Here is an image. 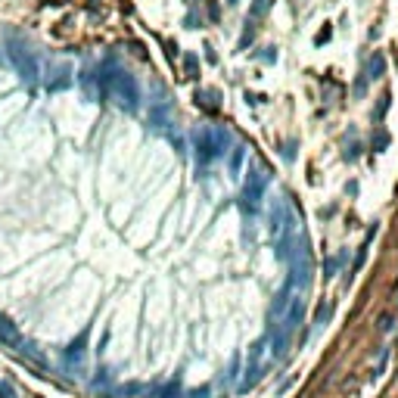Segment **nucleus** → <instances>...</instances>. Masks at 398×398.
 <instances>
[{
  "label": "nucleus",
  "mask_w": 398,
  "mask_h": 398,
  "mask_svg": "<svg viewBox=\"0 0 398 398\" xmlns=\"http://www.w3.org/2000/svg\"><path fill=\"white\" fill-rule=\"evenodd\" d=\"M268 7H271V0H255V4H252V10H249V16H252V19H258V16H264V13H268Z\"/></svg>",
  "instance_id": "obj_4"
},
{
  "label": "nucleus",
  "mask_w": 398,
  "mask_h": 398,
  "mask_svg": "<svg viewBox=\"0 0 398 398\" xmlns=\"http://www.w3.org/2000/svg\"><path fill=\"white\" fill-rule=\"evenodd\" d=\"M271 184V174H268V168L261 165V162H255V168L249 171V181H246V203H249V209H255L258 206V199H261V193H264V187Z\"/></svg>",
  "instance_id": "obj_2"
},
{
  "label": "nucleus",
  "mask_w": 398,
  "mask_h": 398,
  "mask_svg": "<svg viewBox=\"0 0 398 398\" xmlns=\"http://www.w3.org/2000/svg\"><path fill=\"white\" fill-rule=\"evenodd\" d=\"M383 69H386V62H383L380 53H377V56H370V62H367V75H370V78H380Z\"/></svg>",
  "instance_id": "obj_3"
},
{
  "label": "nucleus",
  "mask_w": 398,
  "mask_h": 398,
  "mask_svg": "<svg viewBox=\"0 0 398 398\" xmlns=\"http://www.w3.org/2000/svg\"><path fill=\"white\" fill-rule=\"evenodd\" d=\"M227 143H230L227 128H203L196 134V153L203 162H209V159H218L227 153Z\"/></svg>",
  "instance_id": "obj_1"
},
{
  "label": "nucleus",
  "mask_w": 398,
  "mask_h": 398,
  "mask_svg": "<svg viewBox=\"0 0 398 398\" xmlns=\"http://www.w3.org/2000/svg\"><path fill=\"white\" fill-rule=\"evenodd\" d=\"M240 162H243V146H237V153H234V159H230V168L240 171Z\"/></svg>",
  "instance_id": "obj_5"
}]
</instances>
